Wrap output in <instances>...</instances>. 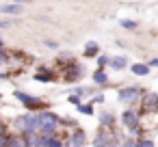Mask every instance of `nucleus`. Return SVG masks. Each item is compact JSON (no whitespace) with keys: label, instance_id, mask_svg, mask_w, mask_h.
Listing matches in <instances>:
<instances>
[{"label":"nucleus","instance_id":"nucleus-1","mask_svg":"<svg viewBox=\"0 0 158 147\" xmlns=\"http://www.w3.org/2000/svg\"><path fill=\"white\" fill-rule=\"evenodd\" d=\"M59 125V117L54 112H44L39 115V130L44 132V136H52V132Z\"/></svg>","mask_w":158,"mask_h":147},{"label":"nucleus","instance_id":"nucleus-2","mask_svg":"<svg viewBox=\"0 0 158 147\" xmlns=\"http://www.w3.org/2000/svg\"><path fill=\"white\" fill-rule=\"evenodd\" d=\"M15 128L22 130L24 134L26 132H35L39 128V117L37 115H24V117H18L15 119Z\"/></svg>","mask_w":158,"mask_h":147},{"label":"nucleus","instance_id":"nucleus-3","mask_svg":"<svg viewBox=\"0 0 158 147\" xmlns=\"http://www.w3.org/2000/svg\"><path fill=\"white\" fill-rule=\"evenodd\" d=\"M139 95H141V89H136V87H128V89L119 91V100L121 102H136Z\"/></svg>","mask_w":158,"mask_h":147},{"label":"nucleus","instance_id":"nucleus-4","mask_svg":"<svg viewBox=\"0 0 158 147\" xmlns=\"http://www.w3.org/2000/svg\"><path fill=\"white\" fill-rule=\"evenodd\" d=\"M15 97L22 102V104H26V106H31V108H39V106H44V102L41 100H37V97H33V95H26V93H15Z\"/></svg>","mask_w":158,"mask_h":147},{"label":"nucleus","instance_id":"nucleus-5","mask_svg":"<svg viewBox=\"0 0 158 147\" xmlns=\"http://www.w3.org/2000/svg\"><path fill=\"white\" fill-rule=\"evenodd\" d=\"M121 121H123L130 130H134V128H136V123H139V115H136V112H132V110H126V112H123V117H121Z\"/></svg>","mask_w":158,"mask_h":147},{"label":"nucleus","instance_id":"nucleus-6","mask_svg":"<svg viewBox=\"0 0 158 147\" xmlns=\"http://www.w3.org/2000/svg\"><path fill=\"white\" fill-rule=\"evenodd\" d=\"M143 108H145V110L158 108V93H147L145 100H143Z\"/></svg>","mask_w":158,"mask_h":147},{"label":"nucleus","instance_id":"nucleus-7","mask_svg":"<svg viewBox=\"0 0 158 147\" xmlns=\"http://www.w3.org/2000/svg\"><path fill=\"white\" fill-rule=\"evenodd\" d=\"M85 141H87V136H85V132H74V136H72V145L74 147H82L85 145Z\"/></svg>","mask_w":158,"mask_h":147},{"label":"nucleus","instance_id":"nucleus-8","mask_svg":"<svg viewBox=\"0 0 158 147\" xmlns=\"http://www.w3.org/2000/svg\"><path fill=\"white\" fill-rule=\"evenodd\" d=\"M93 80H95V84H104V82H108V76H106V71H102V67L93 74Z\"/></svg>","mask_w":158,"mask_h":147},{"label":"nucleus","instance_id":"nucleus-9","mask_svg":"<svg viewBox=\"0 0 158 147\" xmlns=\"http://www.w3.org/2000/svg\"><path fill=\"white\" fill-rule=\"evenodd\" d=\"M106 143H108V134H106V132H100V134L95 136V141H93L95 147H106Z\"/></svg>","mask_w":158,"mask_h":147},{"label":"nucleus","instance_id":"nucleus-10","mask_svg":"<svg viewBox=\"0 0 158 147\" xmlns=\"http://www.w3.org/2000/svg\"><path fill=\"white\" fill-rule=\"evenodd\" d=\"M110 65H113L115 69H123V67H126V59H123V56H115V59H110Z\"/></svg>","mask_w":158,"mask_h":147},{"label":"nucleus","instance_id":"nucleus-11","mask_svg":"<svg viewBox=\"0 0 158 147\" xmlns=\"http://www.w3.org/2000/svg\"><path fill=\"white\" fill-rule=\"evenodd\" d=\"M95 52H98V43L89 41V43H87V48H85V56H93Z\"/></svg>","mask_w":158,"mask_h":147},{"label":"nucleus","instance_id":"nucleus-12","mask_svg":"<svg viewBox=\"0 0 158 147\" xmlns=\"http://www.w3.org/2000/svg\"><path fill=\"white\" fill-rule=\"evenodd\" d=\"M132 71H134L136 76H145V74L149 71V67H147V65H132Z\"/></svg>","mask_w":158,"mask_h":147},{"label":"nucleus","instance_id":"nucleus-13","mask_svg":"<svg viewBox=\"0 0 158 147\" xmlns=\"http://www.w3.org/2000/svg\"><path fill=\"white\" fill-rule=\"evenodd\" d=\"M0 11H5V13H20L22 9H20L18 5H7V7H2V9H0Z\"/></svg>","mask_w":158,"mask_h":147},{"label":"nucleus","instance_id":"nucleus-14","mask_svg":"<svg viewBox=\"0 0 158 147\" xmlns=\"http://www.w3.org/2000/svg\"><path fill=\"white\" fill-rule=\"evenodd\" d=\"M119 24H121V26H123V28H128V31H132V28H136V24H134V22H132V20H121V22H119Z\"/></svg>","mask_w":158,"mask_h":147},{"label":"nucleus","instance_id":"nucleus-15","mask_svg":"<svg viewBox=\"0 0 158 147\" xmlns=\"http://www.w3.org/2000/svg\"><path fill=\"white\" fill-rule=\"evenodd\" d=\"M100 121H102L104 125H110V123H113V117H110L108 112H102V117H100Z\"/></svg>","mask_w":158,"mask_h":147},{"label":"nucleus","instance_id":"nucleus-16","mask_svg":"<svg viewBox=\"0 0 158 147\" xmlns=\"http://www.w3.org/2000/svg\"><path fill=\"white\" fill-rule=\"evenodd\" d=\"M46 147H63L56 138H52V136H48V141H46Z\"/></svg>","mask_w":158,"mask_h":147},{"label":"nucleus","instance_id":"nucleus-17","mask_svg":"<svg viewBox=\"0 0 158 147\" xmlns=\"http://www.w3.org/2000/svg\"><path fill=\"white\" fill-rule=\"evenodd\" d=\"M78 110L85 112V115H93V108L91 106H85V104H78Z\"/></svg>","mask_w":158,"mask_h":147},{"label":"nucleus","instance_id":"nucleus-18","mask_svg":"<svg viewBox=\"0 0 158 147\" xmlns=\"http://www.w3.org/2000/svg\"><path fill=\"white\" fill-rule=\"evenodd\" d=\"M9 141H11V136L0 134V147H9Z\"/></svg>","mask_w":158,"mask_h":147},{"label":"nucleus","instance_id":"nucleus-19","mask_svg":"<svg viewBox=\"0 0 158 147\" xmlns=\"http://www.w3.org/2000/svg\"><path fill=\"white\" fill-rule=\"evenodd\" d=\"M35 80H39V82H48V80H52V76H48V74H37Z\"/></svg>","mask_w":158,"mask_h":147},{"label":"nucleus","instance_id":"nucleus-20","mask_svg":"<svg viewBox=\"0 0 158 147\" xmlns=\"http://www.w3.org/2000/svg\"><path fill=\"white\" fill-rule=\"evenodd\" d=\"M108 61H110V59H108V56H104V54H102V56H100V59H98V65H100V67H104V65H108Z\"/></svg>","mask_w":158,"mask_h":147},{"label":"nucleus","instance_id":"nucleus-21","mask_svg":"<svg viewBox=\"0 0 158 147\" xmlns=\"http://www.w3.org/2000/svg\"><path fill=\"white\" fill-rule=\"evenodd\" d=\"M136 147H154L152 141H136Z\"/></svg>","mask_w":158,"mask_h":147},{"label":"nucleus","instance_id":"nucleus-22","mask_svg":"<svg viewBox=\"0 0 158 147\" xmlns=\"http://www.w3.org/2000/svg\"><path fill=\"white\" fill-rule=\"evenodd\" d=\"M69 102H72V104H78L80 100H78V95H72V97H69Z\"/></svg>","mask_w":158,"mask_h":147},{"label":"nucleus","instance_id":"nucleus-23","mask_svg":"<svg viewBox=\"0 0 158 147\" xmlns=\"http://www.w3.org/2000/svg\"><path fill=\"white\" fill-rule=\"evenodd\" d=\"M149 67H158V59H152L149 61Z\"/></svg>","mask_w":158,"mask_h":147},{"label":"nucleus","instance_id":"nucleus-24","mask_svg":"<svg viewBox=\"0 0 158 147\" xmlns=\"http://www.w3.org/2000/svg\"><path fill=\"white\" fill-rule=\"evenodd\" d=\"M5 61H7V59H5V54H2V52H0V67H2V65H5Z\"/></svg>","mask_w":158,"mask_h":147}]
</instances>
